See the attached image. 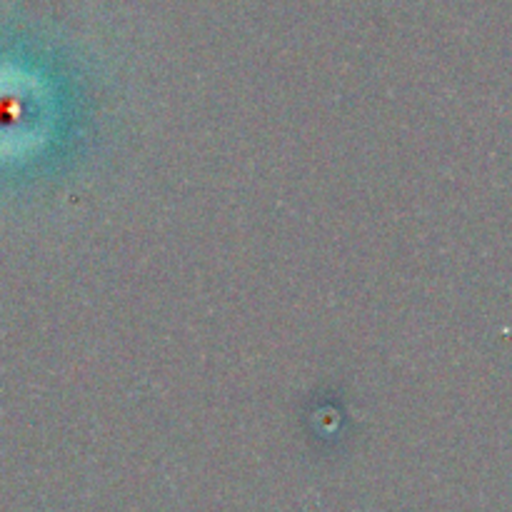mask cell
Here are the masks:
<instances>
[]
</instances>
